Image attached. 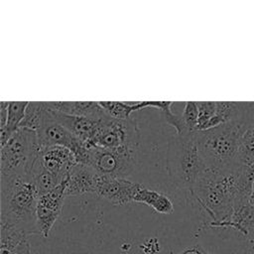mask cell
I'll return each instance as SVG.
<instances>
[{
    "instance_id": "obj_8",
    "label": "cell",
    "mask_w": 254,
    "mask_h": 254,
    "mask_svg": "<svg viewBox=\"0 0 254 254\" xmlns=\"http://www.w3.org/2000/svg\"><path fill=\"white\" fill-rule=\"evenodd\" d=\"M86 146L88 147L87 166L92 167L100 175L125 178L136 163L134 152L105 150L87 144Z\"/></svg>"
},
{
    "instance_id": "obj_5",
    "label": "cell",
    "mask_w": 254,
    "mask_h": 254,
    "mask_svg": "<svg viewBox=\"0 0 254 254\" xmlns=\"http://www.w3.org/2000/svg\"><path fill=\"white\" fill-rule=\"evenodd\" d=\"M37 132L18 128L0 147V179L29 176L41 152Z\"/></svg>"
},
{
    "instance_id": "obj_15",
    "label": "cell",
    "mask_w": 254,
    "mask_h": 254,
    "mask_svg": "<svg viewBox=\"0 0 254 254\" xmlns=\"http://www.w3.org/2000/svg\"><path fill=\"white\" fill-rule=\"evenodd\" d=\"M49 109L52 116L60 124H62L65 129H67L70 133H72L75 137H77L79 140H81L84 143H87L91 139L99 122L101 121V120L95 121L85 117L65 114L58 110H55L51 107H49Z\"/></svg>"
},
{
    "instance_id": "obj_1",
    "label": "cell",
    "mask_w": 254,
    "mask_h": 254,
    "mask_svg": "<svg viewBox=\"0 0 254 254\" xmlns=\"http://www.w3.org/2000/svg\"><path fill=\"white\" fill-rule=\"evenodd\" d=\"M254 166L234 164L219 169L206 168L190 193L212 218L211 223L230 219L233 210L251 201Z\"/></svg>"
},
{
    "instance_id": "obj_14",
    "label": "cell",
    "mask_w": 254,
    "mask_h": 254,
    "mask_svg": "<svg viewBox=\"0 0 254 254\" xmlns=\"http://www.w3.org/2000/svg\"><path fill=\"white\" fill-rule=\"evenodd\" d=\"M46 104L60 112L85 117L95 121L102 120L109 116L98 101H50L46 102Z\"/></svg>"
},
{
    "instance_id": "obj_27",
    "label": "cell",
    "mask_w": 254,
    "mask_h": 254,
    "mask_svg": "<svg viewBox=\"0 0 254 254\" xmlns=\"http://www.w3.org/2000/svg\"><path fill=\"white\" fill-rule=\"evenodd\" d=\"M180 254H208L204 248L199 245H193L187 247Z\"/></svg>"
},
{
    "instance_id": "obj_23",
    "label": "cell",
    "mask_w": 254,
    "mask_h": 254,
    "mask_svg": "<svg viewBox=\"0 0 254 254\" xmlns=\"http://www.w3.org/2000/svg\"><path fill=\"white\" fill-rule=\"evenodd\" d=\"M182 122L187 133H194L197 131L198 108L195 101H186L183 113L181 114Z\"/></svg>"
},
{
    "instance_id": "obj_18",
    "label": "cell",
    "mask_w": 254,
    "mask_h": 254,
    "mask_svg": "<svg viewBox=\"0 0 254 254\" xmlns=\"http://www.w3.org/2000/svg\"><path fill=\"white\" fill-rule=\"evenodd\" d=\"M134 201L145 203L158 213L171 214L174 212V204L167 195L157 190L147 189L141 184L135 193Z\"/></svg>"
},
{
    "instance_id": "obj_9",
    "label": "cell",
    "mask_w": 254,
    "mask_h": 254,
    "mask_svg": "<svg viewBox=\"0 0 254 254\" xmlns=\"http://www.w3.org/2000/svg\"><path fill=\"white\" fill-rule=\"evenodd\" d=\"M67 177L50 191L39 195L37 205V228L40 235L48 237L54 224L59 218L64 200L66 197L65 190Z\"/></svg>"
},
{
    "instance_id": "obj_2",
    "label": "cell",
    "mask_w": 254,
    "mask_h": 254,
    "mask_svg": "<svg viewBox=\"0 0 254 254\" xmlns=\"http://www.w3.org/2000/svg\"><path fill=\"white\" fill-rule=\"evenodd\" d=\"M38 199L39 192L31 177L0 179V224L14 226L28 234H39Z\"/></svg>"
},
{
    "instance_id": "obj_25",
    "label": "cell",
    "mask_w": 254,
    "mask_h": 254,
    "mask_svg": "<svg viewBox=\"0 0 254 254\" xmlns=\"http://www.w3.org/2000/svg\"><path fill=\"white\" fill-rule=\"evenodd\" d=\"M8 106H9V102L2 101L0 103V129L5 128L7 125Z\"/></svg>"
},
{
    "instance_id": "obj_10",
    "label": "cell",
    "mask_w": 254,
    "mask_h": 254,
    "mask_svg": "<svg viewBox=\"0 0 254 254\" xmlns=\"http://www.w3.org/2000/svg\"><path fill=\"white\" fill-rule=\"evenodd\" d=\"M139 186V183L130 182L126 178L98 174L94 194L114 205H125L134 201Z\"/></svg>"
},
{
    "instance_id": "obj_16",
    "label": "cell",
    "mask_w": 254,
    "mask_h": 254,
    "mask_svg": "<svg viewBox=\"0 0 254 254\" xmlns=\"http://www.w3.org/2000/svg\"><path fill=\"white\" fill-rule=\"evenodd\" d=\"M28 233L7 224H0V254H31Z\"/></svg>"
},
{
    "instance_id": "obj_19",
    "label": "cell",
    "mask_w": 254,
    "mask_h": 254,
    "mask_svg": "<svg viewBox=\"0 0 254 254\" xmlns=\"http://www.w3.org/2000/svg\"><path fill=\"white\" fill-rule=\"evenodd\" d=\"M28 104L29 101H9L7 125L5 128L0 129L1 147L7 143L12 134L19 128Z\"/></svg>"
},
{
    "instance_id": "obj_26",
    "label": "cell",
    "mask_w": 254,
    "mask_h": 254,
    "mask_svg": "<svg viewBox=\"0 0 254 254\" xmlns=\"http://www.w3.org/2000/svg\"><path fill=\"white\" fill-rule=\"evenodd\" d=\"M245 121L247 125L254 126V102H247Z\"/></svg>"
},
{
    "instance_id": "obj_28",
    "label": "cell",
    "mask_w": 254,
    "mask_h": 254,
    "mask_svg": "<svg viewBox=\"0 0 254 254\" xmlns=\"http://www.w3.org/2000/svg\"><path fill=\"white\" fill-rule=\"evenodd\" d=\"M241 254H254V236L248 239L246 247L243 249Z\"/></svg>"
},
{
    "instance_id": "obj_21",
    "label": "cell",
    "mask_w": 254,
    "mask_h": 254,
    "mask_svg": "<svg viewBox=\"0 0 254 254\" xmlns=\"http://www.w3.org/2000/svg\"><path fill=\"white\" fill-rule=\"evenodd\" d=\"M238 163L254 166V126L247 125L240 140Z\"/></svg>"
},
{
    "instance_id": "obj_22",
    "label": "cell",
    "mask_w": 254,
    "mask_h": 254,
    "mask_svg": "<svg viewBox=\"0 0 254 254\" xmlns=\"http://www.w3.org/2000/svg\"><path fill=\"white\" fill-rule=\"evenodd\" d=\"M45 107V102H29L19 128H25L37 132L43 119Z\"/></svg>"
},
{
    "instance_id": "obj_6",
    "label": "cell",
    "mask_w": 254,
    "mask_h": 254,
    "mask_svg": "<svg viewBox=\"0 0 254 254\" xmlns=\"http://www.w3.org/2000/svg\"><path fill=\"white\" fill-rule=\"evenodd\" d=\"M139 141L140 133L135 119L119 120L108 116L99 122L93 136L85 144L105 150L136 153Z\"/></svg>"
},
{
    "instance_id": "obj_4",
    "label": "cell",
    "mask_w": 254,
    "mask_h": 254,
    "mask_svg": "<svg viewBox=\"0 0 254 254\" xmlns=\"http://www.w3.org/2000/svg\"><path fill=\"white\" fill-rule=\"evenodd\" d=\"M194 133L177 135L170 141L168 148L169 174L177 185L190 191L199 175L206 169Z\"/></svg>"
},
{
    "instance_id": "obj_17",
    "label": "cell",
    "mask_w": 254,
    "mask_h": 254,
    "mask_svg": "<svg viewBox=\"0 0 254 254\" xmlns=\"http://www.w3.org/2000/svg\"><path fill=\"white\" fill-rule=\"evenodd\" d=\"M214 228H231L248 239L254 236V205L245 203L233 210L229 220L221 223H209Z\"/></svg>"
},
{
    "instance_id": "obj_20",
    "label": "cell",
    "mask_w": 254,
    "mask_h": 254,
    "mask_svg": "<svg viewBox=\"0 0 254 254\" xmlns=\"http://www.w3.org/2000/svg\"><path fill=\"white\" fill-rule=\"evenodd\" d=\"M30 177L32 178V180L34 181V183L36 185L39 195L50 191L51 190H53L54 188H56L58 185L61 184L45 168V166L43 164V161H42V158H41V152H40V155L38 156L37 160L35 161V163L32 167Z\"/></svg>"
},
{
    "instance_id": "obj_24",
    "label": "cell",
    "mask_w": 254,
    "mask_h": 254,
    "mask_svg": "<svg viewBox=\"0 0 254 254\" xmlns=\"http://www.w3.org/2000/svg\"><path fill=\"white\" fill-rule=\"evenodd\" d=\"M198 118L197 131H201L206 123L214 116L216 110V101H198Z\"/></svg>"
},
{
    "instance_id": "obj_11",
    "label": "cell",
    "mask_w": 254,
    "mask_h": 254,
    "mask_svg": "<svg viewBox=\"0 0 254 254\" xmlns=\"http://www.w3.org/2000/svg\"><path fill=\"white\" fill-rule=\"evenodd\" d=\"M41 158L45 168L60 183L64 181L71 169L78 164L74 154L63 146L42 148Z\"/></svg>"
},
{
    "instance_id": "obj_13",
    "label": "cell",
    "mask_w": 254,
    "mask_h": 254,
    "mask_svg": "<svg viewBox=\"0 0 254 254\" xmlns=\"http://www.w3.org/2000/svg\"><path fill=\"white\" fill-rule=\"evenodd\" d=\"M101 107L112 118L127 120L131 113L147 107H155L166 113L171 111L172 101H99Z\"/></svg>"
},
{
    "instance_id": "obj_12",
    "label": "cell",
    "mask_w": 254,
    "mask_h": 254,
    "mask_svg": "<svg viewBox=\"0 0 254 254\" xmlns=\"http://www.w3.org/2000/svg\"><path fill=\"white\" fill-rule=\"evenodd\" d=\"M98 173L90 166L84 164L75 165L67 176L65 195H80L94 193Z\"/></svg>"
},
{
    "instance_id": "obj_29",
    "label": "cell",
    "mask_w": 254,
    "mask_h": 254,
    "mask_svg": "<svg viewBox=\"0 0 254 254\" xmlns=\"http://www.w3.org/2000/svg\"><path fill=\"white\" fill-rule=\"evenodd\" d=\"M251 203L254 205V186H253V191H252V195H251Z\"/></svg>"
},
{
    "instance_id": "obj_7",
    "label": "cell",
    "mask_w": 254,
    "mask_h": 254,
    "mask_svg": "<svg viewBox=\"0 0 254 254\" xmlns=\"http://www.w3.org/2000/svg\"><path fill=\"white\" fill-rule=\"evenodd\" d=\"M46 105V102H45ZM41 148L52 146H63L69 149L76 157L78 164L87 165L88 147L84 142L75 137L62 124H60L51 114L46 105L40 128L37 131Z\"/></svg>"
},
{
    "instance_id": "obj_3",
    "label": "cell",
    "mask_w": 254,
    "mask_h": 254,
    "mask_svg": "<svg viewBox=\"0 0 254 254\" xmlns=\"http://www.w3.org/2000/svg\"><path fill=\"white\" fill-rule=\"evenodd\" d=\"M246 127L245 121H231L194 133L206 168L219 169L238 163L240 140Z\"/></svg>"
}]
</instances>
